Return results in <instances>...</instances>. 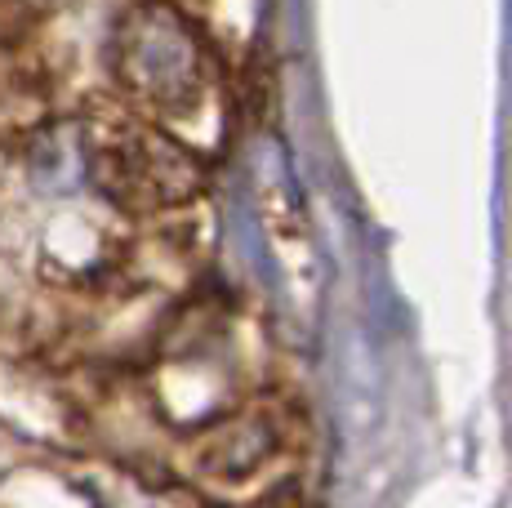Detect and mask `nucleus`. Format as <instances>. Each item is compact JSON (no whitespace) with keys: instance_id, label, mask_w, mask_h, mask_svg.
Returning <instances> with one entry per match:
<instances>
[{"instance_id":"1","label":"nucleus","mask_w":512,"mask_h":508,"mask_svg":"<svg viewBox=\"0 0 512 508\" xmlns=\"http://www.w3.org/2000/svg\"><path fill=\"white\" fill-rule=\"evenodd\" d=\"M121 76L139 94L152 99H179L196 76L192 36L174 18V9H139L121 32Z\"/></svg>"}]
</instances>
